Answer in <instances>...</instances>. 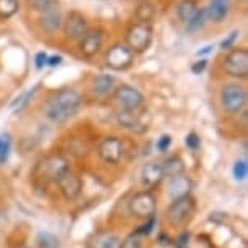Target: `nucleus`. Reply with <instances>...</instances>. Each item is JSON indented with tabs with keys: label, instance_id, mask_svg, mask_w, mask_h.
Returning <instances> with one entry per match:
<instances>
[{
	"label": "nucleus",
	"instance_id": "nucleus-17",
	"mask_svg": "<svg viewBox=\"0 0 248 248\" xmlns=\"http://www.w3.org/2000/svg\"><path fill=\"white\" fill-rule=\"evenodd\" d=\"M39 25H41V28H43L44 31H47V32H55L57 30L62 28V16H60L57 3L41 12Z\"/></svg>",
	"mask_w": 248,
	"mask_h": 248
},
{
	"label": "nucleus",
	"instance_id": "nucleus-5",
	"mask_svg": "<svg viewBox=\"0 0 248 248\" xmlns=\"http://www.w3.org/2000/svg\"><path fill=\"white\" fill-rule=\"evenodd\" d=\"M156 196L151 191H138L137 195L130 200L128 203V211L132 216L140 219H149L156 214Z\"/></svg>",
	"mask_w": 248,
	"mask_h": 248
},
{
	"label": "nucleus",
	"instance_id": "nucleus-34",
	"mask_svg": "<svg viewBox=\"0 0 248 248\" xmlns=\"http://www.w3.org/2000/svg\"><path fill=\"white\" fill-rule=\"evenodd\" d=\"M238 34H240V32H238L237 30H233V31L231 32V34H229V36L226 37V39H224L222 43H221V49H222V50L231 49V47H232V44H233V41H235L237 37H238Z\"/></svg>",
	"mask_w": 248,
	"mask_h": 248
},
{
	"label": "nucleus",
	"instance_id": "nucleus-13",
	"mask_svg": "<svg viewBox=\"0 0 248 248\" xmlns=\"http://www.w3.org/2000/svg\"><path fill=\"white\" fill-rule=\"evenodd\" d=\"M115 119H117V124L120 125L122 128L125 130H130V132H137V133H143L148 130V122L143 120L141 114L137 110H125V109H120L119 112L115 114Z\"/></svg>",
	"mask_w": 248,
	"mask_h": 248
},
{
	"label": "nucleus",
	"instance_id": "nucleus-11",
	"mask_svg": "<svg viewBox=\"0 0 248 248\" xmlns=\"http://www.w3.org/2000/svg\"><path fill=\"white\" fill-rule=\"evenodd\" d=\"M102 36H104V32H102V30H99V28H91V30H88L85 34L79 37V44H78L79 52L88 59L94 57L102 47Z\"/></svg>",
	"mask_w": 248,
	"mask_h": 248
},
{
	"label": "nucleus",
	"instance_id": "nucleus-36",
	"mask_svg": "<svg viewBox=\"0 0 248 248\" xmlns=\"http://www.w3.org/2000/svg\"><path fill=\"white\" fill-rule=\"evenodd\" d=\"M47 57H49V55L46 54V52H37V54H36V57H34V65H36V68H37V70H41L46 63H47Z\"/></svg>",
	"mask_w": 248,
	"mask_h": 248
},
{
	"label": "nucleus",
	"instance_id": "nucleus-32",
	"mask_svg": "<svg viewBox=\"0 0 248 248\" xmlns=\"http://www.w3.org/2000/svg\"><path fill=\"white\" fill-rule=\"evenodd\" d=\"M185 144L191 149V151H196V149L200 148V144H201V140L195 132H190L188 135H186V138H185Z\"/></svg>",
	"mask_w": 248,
	"mask_h": 248
},
{
	"label": "nucleus",
	"instance_id": "nucleus-19",
	"mask_svg": "<svg viewBox=\"0 0 248 248\" xmlns=\"http://www.w3.org/2000/svg\"><path fill=\"white\" fill-rule=\"evenodd\" d=\"M231 10V2L229 0H211L209 5L206 7V16L214 23H221L226 20Z\"/></svg>",
	"mask_w": 248,
	"mask_h": 248
},
{
	"label": "nucleus",
	"instance_id": "nucleus-14",
	"mask_svg": "<svg viewBox=\"0 0 248 248\" xmlns=\"http://www.w3.org/2000/svg\"><path fill=\"white\" fill-rule=\"evenodd\" d=\"M41 169V177L46 180H57L59 175L68 169L67 159L60 154H52V156H47L43 161V164H39Z\"/></svg>",
	"mask_w": 248,
	"mask_h": 248
},
{
	"label": "nucleus",
	"instance_id": "nucleus-28",
	"mask_svg": "<svg viewBox=\"0 0 248 248\" xmlns=\"http://www.w3.org/2000/svg\"><path fill=\"white\" fill-rule=\"evenodd\" d=\"M120 248H143V242H141V235H138L137 232L128 233L127 237L122 240Z\"/></svg>",
	"mask_w": 248,
	"mask_h": 248
},
{
	"label": "nucleus",
	"instance_id": "nucleus-3",
	"mask_svg": "<svg viewBox=\"0 0 248 248\" xmlns=\"http://www.w3.org/2000/svg\"><path fill=\"white\" fill-rule=\"evenodd\" d=\"M104 62L110 70L114 72H124L128 70L135 62V54L130 50V47L124 43H117L104 55Z\"/></svg>",
	"mask_w": 248,
	"mask_h": 248
},
{
	"label": "nucleus",
	"instance_id": "nucleus-35",
	"mask_svg": "<svg viewBox=\"0 0 248 248\" xmlns=\"http://www.w3.org/2000/svg\"><path fill=\"white\" fill-rule=\"evenodd\" d=\"M188 238H190V233L188 232H182L179 238L174 242L175 248H186V245H188Z\"/></svg>",
	"mask_w": 248,
	"mask_h": 248
},
{
	"label": "nucleus",
	"instance_id": "nucleus-22",
	"mask_svg": "<svg viewBox=\"0 0 248 248\" xmlns=\"http://www.w3.org/2000/svg\"><path fill=\"white\" fill-rule=\"evenodd\" d=\"M198 3L196 0H180L179 5H177V16L180 21L186 23L191 16L195 15V12L198 10Z\"/></svg>",
	"mask_w": 248,
	"mask_h": 248
},
{
	"label": "nucleus",
	"instance_id": "nucleus-23",
	"mask_svg": "<svg viewBox=\"0 0 248 248\" xmlns=\"http://www.w3.org/2000/svg\"><path fill=\"white\" fill-rule=\"evenodd\" d=\"M206 18H208V16H206V8H198V10L195 12V15L185 23V30L188 31V32L200 31L201 28L204 26Z\"/></svg>",
	"mask_w": 248,
	"mask_h": 248
},
{
	"label": "nucleus",
	"instance_id": "nucleus-15",
	"mask_svg": "<svg viewBox=\"0 0 248 248\" xmlns=\"http://www.w3.org/2000/svg\"><path fill=\"white\" fill-rule=\"evenodd\" d=\"M191 188H193V182L190 180V177L180 174L177 177H172L169 180V184H167V195L174 201L179 198H185V196H190Z\"/></svg>",
	"mask_w": 248,
	"mask_h": 248
},
{
	"label": "nucleus",
	"instance_id": "nucleus-26",
	"mask_svg": "<svg viewBox=\"0 0 248 248\" xmlns=\"http://www.w3.org/2000/svg\"><path fill=\"white\" fill-rule=\"evenodd\" d=\"M154 16V5L149 2H143L140 3L137 8V18L140 23H149Z\"/></svg>",
	"mask_w": 248,
	"mask_h": 248
},
{
	"label": "nucleus",
	"instance_id": "nucleus-1",
	"mask_svg": "<svg viewBox=\"0 0 248 248\" xmlns=\"http://www.w3.org/2000/svg\"><path fill=\"white\" fill-rule=\"evenodd\" d=\"M81 106V96L75 88H62L46 101L44 114L54 124H65L77 114Z\"/></svg>",
	"mask_w": 248,
	"mask_h": 248
},
{
	"label": "nucleus",
	"instance_id": "nucleus-18",
	"mask_svg": "<svg viewBox=\"0 0 248 248\" xmlns=\"http://www.w3.org/2000/svg\"><path fill=\"white\" fill-rule=\"evenodd\" d=\"M122 240L112 232L94 233L88 240V248H120Z\"/></svg>",
	"mask_w": 248,
	"mask_h": 248
},
{
	"label": "nucleus",
	"instance_id": "nucleus-8",
	"mask_svg": "<svg viewBox=\"0 0 248 248\" xmlns=\"http://www.w3.org/2000/svg\"><path fill=\"white\" fill-rule=\"evenodd\" d=\"M114 99L122 109L125 110H137L143 106L144 97L137 88L128 86V85H120L117 86V90L114 91Z\"/></svg>",
	"mask_w": 248,
	"mask_h": 248
},
{
	"label": "nucleus",
	"instance_id": "nucleus-16",
	"mask_svg": "<svg viewBox=\"0 0 248 248\" xmlns=\"http://www.w3.org/2000/svg\"><path fill=\"white\" fill-rule=\"evenodd\" d=\"M164 170H162V164H159L156 161H149L143 166L141 169V182L144 186L153 188V186L159 185L164 180Z\"/></svg>",
	"mask_w": 248,
	"mask_h": 248
},
{
	"label": "nucleus",
	"instance_id": "nucleus-9",
	"mask_svg": "<svg viewBox=\"0 0 248 248\" xmlns=\"http://www.w3.org/2000/svg\"><path fill=\"white\" fill-rule=\"evenodd\" d=\"M124 141L119 137H106L99 143L97 154L107 164H119L124 157Z\"/></svg>",
	"mask_w": 248,
	"mask_h": 248
},
{
	"label": "nucleus",
	"instance_id": "nucleus-33",
	"mask_svg": "<svg viewBox=\"0 0 248 248\" xmlns=\"http://www.w3.org/2000/svg\"><path fill=\"white\" fill-rule=\"evenodd\" d=\"M170 143H172V138H170V135H162L161 138L157 140V151H161V153H166L167 149H169L170 146Z\"/></svg>",
	"mask_w": 248,
	"mask_h": 248
},
{
	"label": "nucleus",
	"instance_id": "nucleus-37",
	"mask_svg": "<svg viewBox=\"0 0 248 248\" xmlns=\"http://www.w3.org/2000/svg\"><path fill=\"white\" fill-rule=\"evenodd\" d=\"M206 65H208V60H206V59L198 60V62H195L193 65H191V73H195V75L203 73L204 68H206Z\"/></svg>",
	"mask_w": 248,
	"mask_h": 248
},
{
	"label": "nucleus",
	"instance_id": "nucleus-20",
	"mask_svg": "<svg viewBox=\"0 0 248 248\" xmlns=\"http://www.w3.org/2000/svg\"><path fill=\"white\" fill-rule=\"evenodd\" d=\"M114 85H115V77H114V75L102 73V75H97V77H94V79H93V83H91V88H93V91H94L96 94L104 96L112 90V86H114Z\"/></svg>",
	"mask_w": 248,
	"mask_h": 248
},
{
	"label": "nucleus",
	"instance_id": "nucleus-21",
	"mask_svg": "<svg viewBox=\"0 0 248 248\" xmlns=\"http://www.w3.org/2000/svg\"><path fill=\"white\" fill-rule=\"evenodd\" d=\"M162 170H164V175L172 179V177H177V175L184 174V172H185V164L180 159V156H169L166 161L162 162Z\"/></svg>",
	"mask_w": 248,
	"mask_h": 248
},
{
	"label": "nucleus",
	"instance_id": "nucleus-31",
	"mask_svg": "<svg viewBox=\"0 0 248 248\" xmlns=\"http://www.w3.org/2000/svg\"><path fill=\"white\" fill-rule=\"evenodd\" d=\"M154 224H156V217H149V219H146V222L143 224V226H140L137 231L138 235H149V233L153 232V229H154Z\"/></svg>",
	"mask_w": 248,
	"mask_h": 248
},
{
	"label": "nucleus",
	"instance_id": "nucleus-2",
	"mask_svg": "<svg viewBox=\"0 0 248 248\" xmlns=\"http://www.w3.org/2000/svg\"><path fill=\"white\" fill-rule=\"evenodd\" d=\"M154 31L149 23H133L125 32V44L133 54H144L153 44Z\"/></svg>",
	"mask_w": 248,
	"mask_h": 248
},
{
	"label": "nucleus",
	"instance_id": "nucleus-24",
	"mask_svg": "<svg viewBox=\"0 0 248 248\" xmlns=\"http://www.w3.org/2000/svg\"><path fill=\"white\" fill-rule=\"evenodd\" d=\"M20 10V2L18 0H0V18L8 20Z\"/></svg>",
	"mask_w": 248,
	"mask_h": 248
},
{
	"label": "nucleus",
	"instance_id": "nucleus-7",
	"mask_svg": "<svg viewBox=\"0 0 248 248\" xmlns=\"http://www.w3.org/2000/svg\"><path fill=\"white\" fill-rule=\"evenodd\" d=\"M193 211H195V200L191 196H185V198L172 201L166 211V216L167 221L172 226H180V224H184L193 214Z\"/></svg>",
	"mask_w": 248,
	"mask_h": 248
},
{
	"label": "nucleus",
	"instance_id": "nucleus-39",
	"mask_svg": "<svg viewBox=\"0 0 248 248\" xmlns=\"http://www.w3.org/2000/svg\"><path fill=\"white\" fill-rule=\"evenodd\" d=\"M213 50H214V46L213 44H208V46H204L203 49L196 50V55H198V57H201V55H208V54H211Z\"/></svg>",
	"mask_w": 248,
	"mask_h": 248
},
{
	"label": "nucleus",
	"instance_id": "nucleus-38",
	"mask_svg": "<svg viewBox=\"0 0 248 248\" xmlns=\"http://www.w3.org/2000/svg\"><path fill=\"white\" fill-rule=\"evenodd\" d=\"M62 55H52V57H47V63L46 65H49V67H57V65L62 63Z\"/></svg>",
	"mask_w": 248,
	"mask_h": 248
},
{
	"label": "nucleus",
	"instance_id": "nucleus-41",
	"mask_svg": "<svg viewBox=\"0 0 248 248\" xmlns=\"http://www.w3.org/2000/svg\"><path fill=\"white\" fill-rule=\"evenodd\" d=\"M242 2H247V0H242Z\"/></svg>",
	"mask_w": 248,
	"mask_h": 248
},
{
	"label": "nucleus",
	"instance_id": "nucleus-4",
	"mask_svg": "<svg viewBox=\"0 0 248 248\" xmlns=\"http://www.w3.org/2000/svg\"><path fill=\"white\" fill-rule=\"evenodd\" d=\"M247 102V91L238 83H231L221 90V104L229 114H237L243 109Z\"/></svg>",
	"mask_w": 248,
	"mask_h": 248
},
{
	"label": "nucleus",
	"instance_id": "nucleus-27",
	"mask_svg": "<svg viewBox=\"0 0 248 248\" xmlns=\"http://www.w3.org/2000/svg\"><path fill=\"white\" fill-rule=\"evenodd\" d=\"M39 86H41V83H37V85H36V86H32L31 90H28V91L23 93V94L18 96L16 99L13 101L12 104H10L12 109H15V110H20V109H23V107H25V106L28 104V101H30L31 97L34 96V93H36L37 90H39Z\"/></svg>",
	"mask_w": 248,
	"mask_h": 248
},
{
	"label": "nucleus",
	"instance_id": "nucleus-12",
	"mask_svg": "<svg viewBox=\"0 0 248 248\" xmlns=\"http://www.w3.org/2000/svg\"><path fill=\"white\" fill-rule=\"evenodd\" d=\"M63 32L67 39H79L88 31V21L86 16L79 12H70L67 18L62 21Z\"/></svg>",
	"mask_w": 248,
	"mask_h": 248
},
{
	"label": "nucleus",
	"instance_id": "nucleus-10",
	"mask_svg": "<svg viewBox=\"0 0 248 248\" xmlns=\"http://www.w3.org/2000/svg\"><path fill=\"white\" fill-rule=\"evenodd\" d=\"M55 182H57L60 193L63 195L65 200L75 201L79 196V193H81V188H83L81 179H79L73 170L67 169L65 172H62Z\"/></svg>",
	"mask_w": 248,
	"mask_h": 248
},
{
	"label": "nucleus",
	"instance_id": "nucleus-6",
	"mask_svg": "<svg viewBox=\"0 0 248 248\" xmlns=\"http://www.w3.org/2000/svg\"><path fill=\"white\" fill-rule=\"evenodd\" d=\"M224 70L229 77L247 78L248 77V50L243 47L231 50L224 59Z\"/></svg>",
	"mask_w": 248,
	"mask_h": 248
},
{
	"label": "nucleus",
	"instance_id": "nucleus-40",
	"mask_svg": "<svg viewBox=\"0 0 248 248\" xmlns=\"http://www.w3.org/2000/svg\"><path fill=\"white\" fill-rule=\"evenodd\" d=\"M161 240H162L164 245H172V243H170L172 240L166 235V233H161V235H159V242H161Z\"/></svg>",
	"mask_w": 248,
	"mask_h": 248
},
{
	"label": "nucleus",
	"instance_id": "nucleus-29",
	"mask_svg": "<svg viewBox=\"0 0 248 248\" xmlns=\"http://www.w3.org/2000/svg\"><path fill=\"white\" fill-rule=\"evenodd\" d=\"M233 177H235L237 180H245L247 179V174H248V166H247V161L245 159H242V161H237L233 164Z\"/></svg>",
	"mask_w": 248,
	"mask_h": 248
},
{
	"label": "nucleus",
	"instance_id": "nucleus-25",
	"mask_svg": "<svg viewBox=\"0 0 248 248\" xmlns=\"http://www.w3.org/2000/svg\"><path fill=\"white\" fill-rule=\"evenodd\" d=\"M36 242L39 248H60L59 238L50 232H39L37 233Z\"/></svg>",
	"mask_w": 248,
	"mask_h": 248
},
{
	"label": "nucleus",
	"instance_id": "nucleus-30",
	"mask_svg": "<svg viewBox=\"0 0 248 248\" xmlns=\"http://www.w3.org/2000/svg\"><path fill=\"white\" fill-rule=\"evenodd\" d=\"M8 154H10V140L0 138V164L7 162Z\"/></svg>",
	"mask_w": 248,
	"mask_h": 248
}]
</instances>
